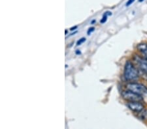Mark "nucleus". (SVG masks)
Masks as SVG:
<instances>
[{"mask_svg":"<svg viewBox=\"0 0 147 129\" xmlns=\"http://www.w3.org/2000/svg\"><path fill=\"white\" fill-rule=\"evenodd\" d=\"M124 77L127 82L137 80L139 77V72L134 63L131 61H127L124 69Z\"/></svg>","mask_w":147,"mask_h":129,"instance_id":"f257e3e1","label":"nucleus"},{"mask_svg":"<svg viewBox=\"0 0 147 129\" xmlns=\"http://www.w3.org/2000/svg\"><path fill=\"white\" fill-rule=\"evenodd\" d=\"M133 62L136 65L139 71L147 75V59L141 55L136 54L133 57Z\"/></svg>","mask_w":147,"mask_h":129,"instance_id":"f03ea898","label":"nucleus"},{"mask_svg":"<svg viewBox=\"0 0 147 129\" xmlns=\"http://www.w3.org/2000/svg\"><path fill=\"white\" fill-rule=\"evenodd\" d=\"M126 89L142 96L147 95V87L142 84L137 83V82H129L127 84Z\"/></svg>","mask_w":147,"mask_h":129,"instance_id":"7ed1b4c3","label":"nucleus"},{"mask_svg":"<svg viewBox=\"0 0 147 129\" xmlns=\"http://www.w3.org/2000/svg\"><path fill=\"white\" fill-rule=\"evenodd\" d=\"M122 97L127 102H143V96L128 90L122 91Z\"/></svg>","mask_w":147,"mask_h":129,"instance_id":"20e7f679","label":"nucleus"},{"mask_svg":"<svg viewBox=\"0 0 147 129\" xmlns=\"http://www.w3.org/2000/svg\"><path fill=\"white\" fill-rule=\"evenodd\" d=\"M127 106L131 111L137 114L144 109V106L141 102H127Z\"/></svg>","mask_w":147,"mask_h":129,"instance_id":"39448f33","label":"nucleus"},{"mask_svg":"<svg viewBox=\"0 0 147 129\" xmlns=\"http://www.w3.org/2000/svg\"><path fill=\"white\" fill-rule=\"evenodd\" d=\"M137 50L140 53V55L147 59V43H141L137 45Z\"/></svg>","mask_w":147,"mask_h":129,"instance_id":"423d86ee","label":"nucleus"},{"mask_svg":"<svg viewBox=\"0 0 147 129\" xmlns=\"http://www.w3.org/2000/svg\"><path fill=\"white\" fill-rule=\"evenodd\" d=\"M137 117L141 121H147V109H143L141 112H139Z\"/></svg>","mask_w":147,"mask_h":129,"instance_id":"0eeeda50","label":"nucleus"},{"mask_svg":"<svg viewBox=\"0 0 147 129\" xmlns=\"http://www.w3.org/2000/svg\"><path fill=\"white\" fill-rule=\"evenodd\" d=\"M112 15V13L110 11H107L105 12V13H104V15H103V17L100 20V23H104L107 22V18H108V16H111Z\"/></svg>","mask_w":147,"mask_h":129,"instance_id":"6e6552de","label":"nucleus"},{"mask_svg":"<svg viewBox=\"0 0 147 129\" xmlns=\"http://www.w3.org/2000/svg\"><path fill=\"white\" fill-rule=\"evenodd\" d=\"M86 38H84V37H82V38L80 39L79 40H78V41L77 42V46H78L81 45L82 43H84V42L86 41Z\"/></svg>","mask_w":147,"mask_h":129,"instance_id":"1a4fd4ad","label":"nucleus"},{"mask_svg":"<svg viewBox=\"0 0 147 129\" xmlns=\"http://www.w3.org/2000/svg\"><path fill=\"white\" fill-rule=\"evenodd\" d=\"M94 30H95V27H90L88 29V31H87V34L88 35H90L92 32H94Z\"/></svg>","mask_w":147,"mask_h":129,"instance_id":"9d476101","label":"nucleus"},{"mask_svg":"<svg viewBox=\"0 0 147 129\" xmlns=\"http://www.w3.org/2000/svg\"><path fill=\"white\" fill-rule=\"evenodd\" d=\"M135 1H136V0H128V1H127L126 4H125V6L129 7L130 5H132L133 3H134Z\"/></svg>","mask_w":147,"mask_h":129,"instance_id":"9b49d317","label":"nucleus"},{"mask_svg":"<svg viewBox=\"0 0 147 129\" xmlns=\"http://www.w3.org/2000/svg\"><path fill=\"white\" fill-rule=\"evenodd\" d=\"M77 27H78L77 25H75V26H73L72 27H71L70 28V31H75V30H76V29H77Z\"/></svg>","mask_w":147,"mask_h":129,"instance_id":"f8f14e48","label":"nucleus"},{"mask_svg":"<svg viewBox=\"0 0 147 129\" xmlns=\"http://www.w3.org/2000/svg\"><path fill=\"white\" fill-rule=\"evenodd\" d=\"M75 53H76V55H80V54H81V51H80L79 50H77L75 51Z\"/></svg>","mask_w":147,"mask_h":129,"instance_id":"ddd939ff","label":"nucleus"},{"mask_svg":"<svg viewBox=\"0 0 147 129\" xmlns=\"http://www.w3.org/2000/svg\"><path fill=\"white\" fill-rule=\"evenodd\" d=\"M96 22V20H92V22H91V23H92V24H94V23H95V22Z\"/></svg>","mask_w":147,"mask_h":129,"instance_id":"4468645a","label":"nucleus"},{"mask_svg":"<svg viewBox=\"0 0 147 129\" xmlns=\"http://www.w3.org/2000/svg\"><path fill=\"white\" fill-rule=\"evenodd\" d=\"M67 32H68L67 30V29H65V35H67Z\"/></svg>","mask_w":147,"mask_h":129,"instance_id":"2eb2a0df","label":"nucleus"},{"mask_svg":"<svg viewBox=\"0 0 147 129\" xmlns=\"http://www.w3.org/2000/svg\"><path fill=\"white\" fill-rule=\"evenodd\" d=\"M144 1V0H139V2H143Z\"/></svg>","mask_w":147,"mask_h":129,"instance_id":"dca6fc26","label":"nucleus"},{"mask_svg":"<svg viewBox=\"0 0 147 129\" xmlns=\"http://www.w3.org/2000/svg\"><path fill=\"white\" fill-rule=\"evenodd\" d=\"M67 66H68L67 65H65V68H67Z\"/></svg>","mask_w":147,"mask_h":129,"instance_id":"f3484780","label":"nucleus"}]
</instances>
